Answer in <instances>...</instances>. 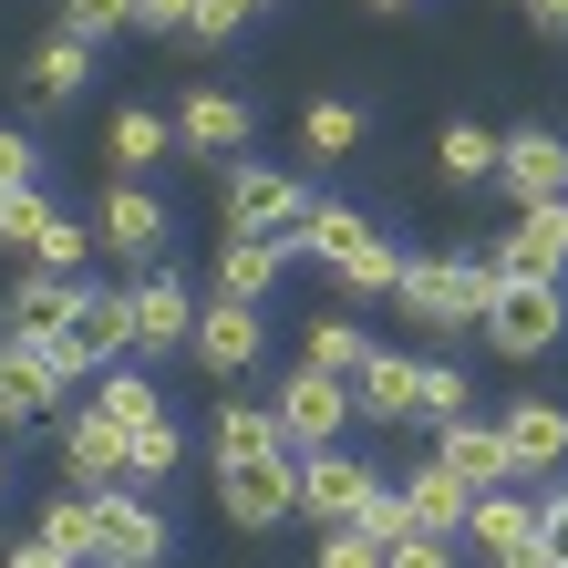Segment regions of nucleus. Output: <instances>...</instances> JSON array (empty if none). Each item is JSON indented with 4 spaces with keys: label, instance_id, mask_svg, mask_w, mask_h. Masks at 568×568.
Listing matches in <instances>:
<instances>
[{
    "label": "nucleus",
    "instance_id": "obj_1",
    "mask_svg": "<svg viewBox=\"0 0 568 568\" xmlns=\"http://www.w3.org/2000/svg\"><path fill=\"white\" fill-rule=\"evenodd\" d=\"M393 300H404L414 321H434V331H476L486 300H496V270H486V258H404Z\"/></svg>",
    "mask_w": 568,
    "mask_h": 568
},
{
    "label": "nucleus",
    "instance_id": "obj_2",
    "mask_svg": "<svg viewBox=\"0 0 568 568\" xmlns=\"http://www.w3.org/2000/svg\"><path fill=\"white\" fill-rule=\"evenodd\" d=\"M93 496V568H165L176 527L145 507V486H83Z\"/></svg>",
    "mask_w": 568,
    "mask_h": 568
},
{
    "label": "nucleus",
    "instance_id": "obj_3",
    "mask_svg": "<svg viewBox=\"0 0 568 568\" xmlns=\"http://www.w3.org/2000/svg\"><path fill=\"white\" fill-rule=\"evenodd\" d=\"M476 331L507 362H538V352H558V331H568V290L558 280H496V300H486Z\"/></svg>",
    "mask_w": 568,
    "mask_h": 568
},
{
    "label": "nucleus",
    "instance_id": "obj_4",
    "mask_svg": "<svg viewBox=\"0 0 568 568\" xmlns=\"http://www.w3.org/2000/svg\"><path fill=\"white\" fill-rule=\"evenodd\" d=\"M135 352V321H124V290H83L73 300V321H62V342L42 352L62 383H83V373H114V362Z\"/></svg>",
    "mask_w": 568,
    "mask_h": 568
},
{
    "label": "nucleus",
    "instance_id": "obj_5",
    "mask_svg": "<svg viewBox=\"0 0 568 568\" xmlns=\"http://www.w3.org/2000/svg\"><path fill=\"white\" fill-rule=\"evenodd\" d=\"M300 217H311V186H300L290 165H227V227H239V239H280L290 248Z\"/></svg>",
    "mask_w": 568,
    "mask_h": 568
},
{
    "label": "nucleus",
    "instance_id": "obj_6",
    "mask_svg": "<svg viewBox=\"0 0 568 568\" xmlns=\"http://www.w3.org/2000/svg\"><path fill=\"white\" fill-rule=\"evenodd\" d=\"M270 414H280V445H290V455H321V445H342V424H352V383H331V373L300 362Z\"/></svg>",
    "mask_w": 568,
    "mask_h": 568
},
{
    "label": "nucleus",
    "instance_id": "obj_7",
    "mask_svg": "<svg viewBox=\"0 0 568 568\" xmlns=\"http://www.w3.org/2000/svg\"><path fill=\"white\" fill-rule=\"evenodd\" d=\"M496 186H507L517 207L568 196V135H558V124H517V135H496Z\"/></svg>",
    "mask_w": 568,
    "mask_h": 568
},
{
    "label": "nucleus",
    "instance_id": "obj_8",
    "mask_svg": "<svg viewBox=\"0 0 568 568\" xmlns=\"http://www.w3.org/2000/svg\"><path fill=\"white\" fill-rule=\"evenodd\" d=\"M217 507L248 527H280V517H300V455H258V465H227L217 476Z\"/></svg>",
    "mask_w": 568,
    "mask_h": 568
},
{
    "label": "nucleus",
    "instance_id": "obj_9",
    "mask_svg": "<svg viewBox=\"0 0 568 568\" xmlns=\"http://www.w3.org/2000/svg\"><path fill=\"white\" fill-rule=\"evenodd\" d=\"M373 465L342 455V445H321V455H300V517H321V527H352L362 507H373Z\"/></svg>",
    "mask_w": 568,
    "mask_h": 568
},
{
    "label": "nucleus",
    "instance_id": "obj_10",
    "mask_svg": "<svg viewBox=\"0 0 568 568\" xmlns=\"http://www.w3.org/2000/svg\"><path fill=\"white\" fill-rule=\"evenodd\" d=\"M486 270H496V280H558V270H568V196H548V207H517V227L496 239Z\"/></svg>",
    "mask_w": 568,
    "mask_h": 568
},
{
    "label": "nucleus",
    "instance_id": "obj_11",
    "mask_svg": "<svg viewBox=\"0 0 568 568\" xmlns=\"http://www.w3.org/2000/svg\"><path fill=\"white\" fill-rule=\"evenodd\" d=\"M496 445H507V476H548V465H568V404H558V393L507 404V414H496Z\"/></svg>",
    "mask_w": 568,
    "mask_h": 568
},
{
    "label": "nucleus",
    "instance_id": "obj_12",
    "mask_svg": "<svg viewBox=\"0 0 568 568\" xmlns=\"http://www.w3.org/2000/svg\"><path fill=\"white\" fill-rule=\"evenodd\" d=\"M465 538H476L486 568H517V558H538V507H527L517 486H486L476 507H465Z\"/></svg>",
    "mask_w": 568,
    "mask_h": 568
},
{
    "label": "nucleus",
    "instance_id": "obj_13",
    "mask_svg": "<svg viewBox=\"0 0 568 568\" xmlns=\"http://www.w3.org/2000/svg\"><path fill=\"white\" fill-rule=\"evenodd\" d=\"M248 135H258V114L239 104V93H217V83H196L186 104H176V145H186V155H227V165H239Z\"/></svg>",
    "mask_w": 568,
    "mask_h": 568
},
{
    "label": "nucleus",
    "instance_id": "obj_14",
    "mask_svg": "<svg viewBox=\"0 0 568 568\" xmlns=\"http://www.w3.org/2000/svg\"><path fill=\"white\" fill-rule=\"evenodd\" d=\"M258 342H270V331H258V311H239V300H207V311H196V331H186V352L207 362L217 383H239L248 362H258Z\"/></svg>",
    "mask_w": 568,
    "mask_h": 568
},
{
    "label": "nucleus",
    "instance_id": "obj_15",
    "mask_svg": "<svg viewBox=\"0 0 568 568\" xmlns=\"http://www.w3.org/2000/svg\"><path fill=\"white\" fill-rule=\"evenodd\" d=\"M62 465H73L83 486H135V455H124V424L114 414H62Z\"/></svg>",
    "mask_w": 568,
    "mask_h": 568
},
{
    "label": "nucleus",
    "instance_id": "obj_16",
    "mask_svg": "<svg viewBox=\"0 0 568 568\" xmlns=\"http://www.w3.org/2000/svg\"><path fill=\"white\" fill-rule=\"evenodd\" d=\"M93 239H104L114 258H155L165 239H176V217H165V196H145V186H114L104 207H93Z\"/></svg>",
    "mask_w": 568,
    "mask_h": 568
},
{
    "label": "nucleus",
    "instance_id": "obj_17",
    "mask_svg": "<svg viewBox=\"0 0 568 568\" xmlns=\"http://www.w3.org/2000/svg\"><path fill=\"white\" fill-rule=\"evenodd\" d=\"M62 393H73V383H62L31 342H11V331H0V424H42Z\"/></svg>",
    "mask_w": 568,
    "mask_h": 568
},
{
    "label": "nucleus",
    "instance_id": "obj_18",
    "mask_svg": "<svg viewBox=\"0 0 568 568\" xmlns=\"http://www.w3.org/2000/svg\"><path fill=\"white\" fill-rule=\"evenodd\" d=\"M73 300H83V280H52V270H21V280H11V342H31V352H52V342H62V321H73Z\"/></svg>",
    "mask_w": 568,
    "mask_h": 568
},
{
    "label": "nucleus",
    "instance_id": "obj_19",
    "mask_svg": "<svg viewBox=\"0 0 568 568\" xmlns=\"http://www.w3.org/2000/svg\"><path fill=\"white\" fill-rule=\"evenodd\" d=\"M124 321H135V352H176L186 331H196V300L176 290V270H155V280L124 290Z\"/></svg>",
    "mask_w": 568,
    "mask_h": 568
},
{
    "label": "nucleus",
    "instance_id": "obj_20",
    "mask_svg": "<svg viewBox=\"0 0 568 568\" xmlns=\"http://www.w3.org/2000/svg\"><path fill=\"white\" fill-rule=\"evenodd\" d=\"M445 445H434V465L465 486V496H486V486H507V445H496V424H476V414H455V424H434Z\"/></svg>",
    "mask_w": 568,
    "mask_h": 568
},
{
    "label": "nucleus",
    "instance_id": "obj_21",
    "mask_svg": "<svg viewBox=\"0 0 568 568\" xmlns=\"http://www.w3.org/2000/svg\"><path fill=\"white\" fill-rule=\"evenodd\" d=\"M280 270H290V248H280V239H227V248H217V300L258 311V300L280 290Z\"/></svg>",
    "mask_w": 568,
    "mask_h": 568
},
{
    "label": "nucleus",
    "instance_id": "obj_22",
    "mask_svg": "<svg viewBox=\"0 0 568 568\" xmlns=\"http://www.w3.org/2000/svg\"><path fill=\"white\" fill-rule=\"evenodd\" d=\"M21 83H31V104H73V93L93 83V42H73V31H52V42L21 62Z\"/></svg>",
    "mask_w": 568,
    "mask_h": 568
},
{
    "label": "nucleus",
    "instance_id": "obj_23",
    "mask_svg": "<svg viewBox=\"0 0 568 568\" xmlns=\"http://www.w3.org/2000/svg\"><path fill=\"white\" fill-rule=\"evenodd\" d=\"M352 414L414 424V362H404V352H362V373H352Z\"/></svg>",
    "mask_w": 568,
    "mask_h": 568
},
{
    "label": "nucleus",
    "instance_id": "obj_24",
    "mask_svg": "<svg viewBox=\"0 0 568 568\" xmlns=\"http://www.w3.org/2000/svg\"><path fill=\"white\" fill-rule=\"evenodd\" d=\"M362 239H373V217L342 207V196H311V217L290 227V258H352Z\"/></svg>",
    "mask_w": 568,
    "mask_h": 568
},
{
    "label": "nucleus",
    "instance_id": "obj_25",
    "mask_svg": "<svg viewBox=\"0 0 568 568\" xmlns=\"http://www.w3.org/2000/svg\"><path fill=\"white\" fill-rule=\"evenodd\" d=\"M393 496H404L414 538H455V527H465V507H476V496H465L445 465H414V486H393Z\"/></svg>",
    "mask_w": 568,
    "mask_h": 568
},
{
    "label": "nucleus",
    "instance_id": "obj_26",
    "mask_svg": "<svg viewBox=\"0 0 568 568\" xmlns=\"http://www.w3.org/2000/svg\"><path fill=\"white\" fill-rule=\"evenodd\" d=\"M258 455H290L280 414L270 404H217V476H227V465H258Z\"/></svg>",
    "mask_w": 568,
    "mask_h": 568
},
{
    "label": "nucleus",
    "instance_id": "obj_27",
    "mask_svg": "<svg viewBox=\"0 0 568 568\" xmlns=\"http://www.w3.org/2000/svg\"><path fill=\"white\" fill-rule=\"evenodd\" d=\"M362 135H373V114H362V104H342V93H321V104L300 114V155H352Z\"/></svg>",
    "mask_w": 568,
    "mask_h": 568
},
{
    "label": "nucleus",
    "instance_id": "obj_28",
    "mask_svg": "<svg viewBox=\"0 0 568 568\" xmlns=\"http://www.w3.org/2000/svg\"><path fill=\"white\" fill-rule=\"evenodd\" d=\"M331 280H342L352 300H393V280H404V248H393L383 227H373V239H362L352 258H331Z\"/></svg>",
    "mask_w": 568,
    "mask_h": 568
},
{
    "label": "nucleus",
    "instance_id": "obj_29",
    "mask_svg": "<svg viewBox=\"0 0 568 568\" xmlns=\"http://www.w3.org/2000/svg\"><path fill=\"white\" fill-rule=\"evenodd\" d=\"M434 165H445V186H496V135L486 124H445V135H434Z\"/></svg>",
    "mask_w": 568,
    "mask_h": 568
},
{
    "label": "nucleus",
    "instance_id": "obj_30",
    "mask_svg": "<svg viewBox=\"0 0 568 568\" xmlns=\"http://www.w3.org/2000/svg\"><path fill=\"white\" fill-rule=\"evenodd\" d=\"M362 352H373V342H362V321L321 311V321H311V352H300V362H311V373H331V383H352V373H362Z\"/></svg>",
    "mask_w": 568,
    "mask_h": 568
},
{
    "label": "nucleus",
    "instance_id": "obj_31",
    "mask_svg": "<svg viewBox=\"0 0 568 568\" xmlns=\"http://www.w3.org/2000/svg\"><path fill=\"white\" fill-rule=\"evenodd\" d=\"M104 145H114V165H124V176H135V165H155L165 145H176V124H165L155 104H124V114H114V135H104Z\"/></svg>",
    "mask_w": 568,
    "mask_h": 568
},
{
    "label": "nucleus",
    "instance_id": "obj_32",
    "mask_svg": "<svg viewBox=\"0 0 568 568\" xmlns=\"http://www.w3.org/2000/svg\"><path fill=\"white\" fill-rule=\"evenodd\" d=\"M93 414H114L124 434H135V424H165V393H155L145 373H124V362H114V373H104V393H93Z\"/></svg>",
    "mask_w": 568,
    "mask_h": 568
},
{
    "label": "nucleus",
    "instance_id": "obj_33",
    "mask_svg": "<svg viewBox=\"0 0 568 568\" xmlns=\"http://www.w3.org/2000/svg\"><path fill=\"white\" fill-rule=\"evenodd\" d=\"M42 548L93 568V496H52V507H42Z\"/></svg>",
    "mask_w": 568,
    "mask_h": 568
},
{
    "label": "nucleus",
    "instance_id": "obj_34",
    "mask_svg": "<svg viewBox=\"0 0 568 568\" xmlns=\"http://www.w3.org/2000/svg\"><path fill=\"white\" fill-rule=\"evenodd\" d=\"M52 217H62V207H52L42 186H11V196H0V248H42Z\"/></svg>",
    "mask_w": 568,
    "mask_h": 568
},
{
    "label": "nucleus",
    "instance_id": "obj_35",
    "mask_svg": "<svg viewBox=\"0 0 568 568\" xmlns=\"http://www.w3.org/2000/svg\"><path fill=\"white\" fill-rule=\"evenodd\" d=\"M465 414V373L455 362H414V424H455Z\"/></svg>",
    "mask_w": 568,
    "mask_h": 568
},
{
    "label": "nucleus",
    "instance_id": "obj_36",
    "mask_svg": "<svg viewBox=\"0 0 568 568\" xmlns=\"http://www.w3.org/2000/svg\"><path fill=\"white\" fill-rule=\"evenodd\" d=\"M62 31L73 42H114V31H135V0H62Z\"/></svg>",
    "mask_w": 568,
    "mask_h": 568
},
{
    "label": "nucleus",
    "instance_id": "obj_37",
    "mask_svg": "<svg viewBox=\"0 0 568 568\" xmlns=\"http://www.w3.org/2000/svg\"><path fill=\"white\" fill-rule=\"evenodd\" d=\"M248 11H258V0H196V11H186V42H196V52L239 42V31H248Z\"/></svg>",
    "mask_w": 568,
    "mask_h": 568
},
{
    "label": "nucleus",
    "instance_id": "obj_38",
    "mask_svg": "<svg viewBox=\"0 0 568 568\" xmlns=\"http://www.w3.org/2000/svg\"><path fill=\"white\" fill-rule=\"evenodd\" d=\"M124 455H135V486L145 476H176V455H186L176 445V414H165V424H135V434H124Z\"/></svg>",
    "mask_w": 568,
    "mask_h": 568
},
{
    "label": "nucleus",
    "instance_id": "obj_39",
    "mask_svg": "<svg viewBox=\"0 0 568 568\" xmlns=\"http://www.w3.org/2000/svg\"><path fill=\"white\" fill-rule=\"evenodd\" d=\"M83 248H93V239H83V217H52V239L31 248V270H52V280H83Z\"/></svg>",
    "mask_w": 568,
    "mask_h": 568
},
{
    "label": "nucleus",
    "instance_id": "obj_40",
    "mask_svg": "<svg viewBox=\"0 0 568 568\" xmlns=\"http://www.w3.org/2000/svg\"><path fill=\"white\" fill-rule=\"evenodd\" d=\"M352 527H362V538H373V548H404V538H414V517H404V496H393V476L373 486V507H362Z\"/></svg>",
    "mask_w": 568,
    "mask_h": 568
},
{
    "label": "nucleus",
    "instance_id": "obj_41",
    "mask_svg": "<svg viewBox=\"0 0 568 568\" xmlns=\"http://www.w3.org/2000/svg\"><path fill=\"white\" fill-rule=\"evenodd\" d=\"M321 568H383V548L362 527H321Z\"/></svg>",
    "mask_w": 568,
    "mask_h": 568
},
{
    "label": "nucleus",
    "instance_id": "obj_42",
    "mask_svg": "<svg viewBox=\"0 0 568 568\" xmlns=\"http://www.w3.org/2000/svg\"><path fill=\"white\" fill-rule=\"evenodd\" d=\"M31 176H42V145H31V135H11V124H0V196H11V186H31Z\"/></svg>",
    "mask_w": 568,
    "mask_h": 568
},
{
    "label": "nucleus",
    "instance_id": "obj_43",
    "mask_svg": "<svg viewBox=\"0 0 568 568\" xmlns=\"http://www.w3.org/2000/svg\"><path fill=\"white\" fill-rule=\"evenodd\" d=\"M538 558H548V568H568V486H558V496H538Z\"/></svg>",
    "mask_w": 568,
    "mask_h": 568
},
{
    "label": "nucleus",
    "instance_id": "obj_44",
    "mask_svg": "<svg viewBox=\"0 0 568 568\" xmlns=\"http://www.w3.org/2000/svg\"><path fill=\"white\" fill-rule=\"evenodd\" d=\"M383 568H455V538H404V548H383Z\"/></svg>",
    "mask_w": 568,
    "mask_h": 568
},
{
    "label": "nucleus",
    "instance_id": "obj_45",
    "mask_svg": "<svg viewBox=\"0 0 568 568\" xmlns=\"http://www.w3.org/2000/svg\"><path fill=\"white\" fill-rule=\"evenodd\" d=\"M196 0H135V31H186Z\"/></svg>",
    "mask_w": 568,
    "mask_h": 568
},
{
    "label": "nucleus",
    "instance_id": "obj_46",
    "mask_svg": "<svg viewBox=\"0 0 568 568\" xmlns=\"http://www.w3.org/2000/svg\"><path fill=\"white\" fill-rule=\"evenodd\" d=\"M527 21H538L548 42H568V0H527Z\"/></svg>",
    "mask_w": 568,
    "mask_h": 568
},
{
    "label": "nucleus",
    "instance_id": "obj_47",
    "mask_svg": "<svg viewBox=\"0 0 568 568\" xmlns=\"http://www.w3.org/2000/svg\"><path fill=\"white\" fill-rule=\"evenodd\" d=\"M0 568H83V558H52L42 538H31V548H11V558H0Z\"/></svg>",
    "mask_w": 568,
    "mask_h": 568
},
{
    "label": "nucleus",
    "instance_id": "obj_48",
    "mask_svg": "<svg viewBox=\"0 0 568 568\" xmlns=\"http://www.w3.org/2000/svg\"><path fill=\"white\" fill-rule=\"evenodd\" d=\"M373 11H414V0H373Z\"/></svg>",
    "mask_w": 568,
    "mask_h": 568
},
{
    "label": "nucleus",
    "instance_id": "obj_49",
    "mask_svg": "<svg viewBox=\"0 0 568 568\" xmlns=\"http://www.w3.org/2000/svg\"><path fill=\"white\" fill-rule=\"evenodd\" d=\"M0 496H11V455H0Z\"/></svg>",
    "mask_w": 568,
    "mask_h": 568
}]
</instances>
